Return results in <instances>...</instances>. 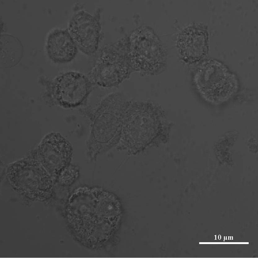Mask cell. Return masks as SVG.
Here are the masks:
<instances>
[{
  "label": "cell",
  "mask_w": 258,
  "mask_h": 258,
  "mask_svg": "<svg viewBox=\"0 0 258 258\" xmlns=\"http://www.w3.org/2000/svg\"><path fill=\"white\" fill-rule=\"evenodd\" d=\"M93 85L90 78L81 73L66 72L59 76L54 82V100L65 108L78 107L86 102Z\"/></svg>",
  "instance_id": "6da1fadb"
},
{
  "label": "cell",
  "mask_w": 258,
  "mask_h": 258,
  "mask_svg": "<svg viewBox=\"0 0 258 258\" xmlns=\"http://www.w3.org/2000/svg\"><path fill=\"white\" fill-rule=\"evenodd\" d=\"M80 173L79 168L70 164L63 169L56 177L59 184L69 186L74 183L79 177Z\"/></svg>",
  "instance_id": "5b68a950"
},
{
  "label": "cell",
  "mask_w": 258,
  "mask_h": 258,
  "mask_svg": "<svg viewBox=\"0 0 258 258\" xmlns=\"http://www.w3.org/2000/svg\"><path fill=\"white\" fill-rule=\"evenodd\" d=\"M43 146L44 165L49 173L56 177L63 169L71 164L73 154L72 147L58 133L47 135Z\"/></svg>",
  "instance_id": "7a4b0ae2"
},
{
  "label": "cell",
  "mask_w": 258,
  "mask_h": 258,
  "mask_svg": "<svg viewBox=\"0 0 258 258\" xmlns=\"http://www.w3.org/2000/svg\"><path fill=\"white\" fill-rule=\"evenodd\" d=\"M69 32L77 48L83 53L90 55L97 48L98 25L94 18L89 13L81 11L72 18Z\"/></svg>",
  "instance_id": "3957f363"
},
{
  "label": "cell",
  "mask_w": 258,
  "mask_h": 258,
  "mask_svg": "<svg viewBox=\"0 0 258 258\" xmlns=\"http://www.w3.org/2000/svg\"><path fill=\"white\" fill-rule=\"evenodd\" d=\"M46 50L50 59L57 63L72 61L76 56L78 48L68 31L56 29L48 35Z\"/></svg>",
  "instance_id": "277c9868"
}]
</instances>
